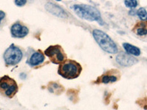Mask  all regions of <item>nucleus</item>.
Returning a JSON list of instances; mask_svg holds the SVG:
<instances>
[{
    "label": "nucleus",
    "mask_w": 147,
    "mask_h": 110,
    "mask_svg": "<svg viewBox=\"0 0 147 110\" xmlns=\"http://www.w3.org/2000/svg\"><path fill=\"white\" fill-rule=\"evenodd\" d=\"M44 54L54 64H62L63 62H65L66 58L63 49L59 45L49 46L44 51Z\"/></svg>",
    "instance_id": "obj_6"
},
{
    "label": "nucleus",
    "mask_w": 147,
    "mask_h": 110,
    "mask_svg": "<svg viewBox=\"0 0 147 110\" xmlns=\"http://www.w3.org/2000/svg\"><path fill=\"white\" fill-rule=\"evenodd\" d=\"M44 60H45L44 54H43V52L41 51L38 50L37 51V52H34L31 55V57H30L29 60L27 61V63L31 67H35L37 65L41 64L42 62H44Z\"/></svg>",
    "instance_id": "obj_10"
},
{
    "label": "nucleus",
    "mask_w": 147,
    "mask_h": 110,
    "mask_svg": "<svg viewBox=\"0 0 147 110\" xmlns=\"http://www.w3.org/2000/svg\"><path fill=\"white\" fill-rule=\"evenodd\" d=\"M118 80V76L115 74L108 72V73L104 74L101 77V82L104 84H108V83H113Z\"/></svg>",
    "instance_id": "obj_13"
},
{
    "label": "nucleus",
    "mask_w": 147,
    "mask_h": 110,
    "mask_svg": "<svg viewBox=\"0 0 147 110\" xmlns=\"http://www.w3.org/2000/svg\"><path fill=\"white\" fill-rule=\"evenodd\" d=\"M5 17V12L0 10V23H1V22H2V21L3 20Z\"/></svg>",
    "instance_id": "obj_18"
},
{
    "label": "nucleus",
    "mask_w": 147,
    "mask_h": 110,
    "mask_svg": "<svg viewBox=\"0 0 147 110\" xmlns=\"http://www.w3.org/2000/svg\"><path fill=\"white\" fill-rule=\"evenodd\" d=\"M45 8L51 14L56 15L57 17L63 18H65L68 17L67 12H65L64 9H63L60 6L56 5V4L52 3V2H47L45 5Z\"/></svg>",
    "instance_id": "obj_9"
},
{
    "label": "nucleus",
    "mask_w": 147,
    "mask_h": 110,
    "mask_svg": "<svg viewBox=\"0 0 147 110\" xmlns=\"http://www.w3.org/2000/svg\"><path fill=\"white\" fill-rule=\"evenodd\" d=\"M82 68L80 64L72 60H66L60 64L58 74L66 79H74L80 75Z\"/></svg>",
    "instance_id": "obj_3"
},
{
    "label": "nucleus",
    "mask_w": 147,
    "mask_h": 110,
    "mask_svg": "<svg viewBox=\"0 0 147 110\" xmlns=\"http://www.w3.org/2000/svg\"><path fill=\"white\" fill-rule=\"evenodd\" d=\"M3 57L5 64L7 66L16 65L22 60L23 53L18 46H16L14 44H11L5 52Z\"/></svg>",
    "instance_id": "obj_5"
},
{
    "label": "nucleus",
    "mask_w": 147,
    "mask_h": 110,
    "mask_svg": "<svg viewBox=\"0 0 147 110\" xmlns=\"http://www.w3.org/2000/svg\"><path fill=\"white\" fill-rule=\"evenodd\" d=\"M115 60L118 64L124 67H129L138 62L137 59L125 53H120L116 56Z\"/></svg>",
    "instance_id": "obj_8"
},
{
    "label": "nucleus",
    "mask_w": 147,
    "mask_h": 110,
    "mask_svg": "<svg viewBox=\"0 0 147 110\" xmlns=\"http://www.w3.org/2000/svg\"><path fill=\"white\" fill-rule=\"evenodd\" d=\"M49 91L51 93H56V90L60 91V90H63V87L60 85L56 83V82H53V83L50 84V86L49 87Z\"/></svg>",
    "instance_id": "obj_15"
},
{
    "label": "nucleus",
    "mask_w": 147,
    "mask_h": 110,
    "mask_svg": "<svg viewBox=\"0 0 147 110\" xmlns=\"http://www.w3.org/2000/svg\"><path fill=\"white\" fill-rule=\"evenodd\" d=\"M137 15L144 21L147 20V11L144 7H140L138 9V10L137 11Z\"/></svg>",
    "instance_id": "obj_14"
},
{
    "label": "nucleus",
    "mask_w": 147,
    "mask_h": 110,
    "mask_svg": "<svg viewBox=\"0 0 147 110\" xmlns=\"http://www.w3.org/2000/svg\"><path fill=\"white\" fill-rule=\"evenodd\" d=\"M92 34H93L94 40L102 50L111 54L118 53L119 49H118L117 45L107 34L97 29L93 30Z\"/></svg>",
    "instance_id": "obj_2"
},
{
    "label": "nucleus",
    "mask_w": 147,
    "mask_h": 110,
    "mask_svg": "<svg viewBox=\"0 0 147 110\" xmlns=\"http://www.w3.org/2000/svg\"><path fill=\"white\" fill-rule=\"evenodd\" d=\"M18 90V85L13 78L9 76L0 78V93L8 98H13Z\"/></svg>",
    "instance_id": "obj_4"
},
{
    "label": "nucleus",
    "mask_w": 147,
    "mask_h": 110,
    "mask_svg": "<svg viewBox=\"0 0 147 110\" xmlns=\"http://www.w3.org/2000/svg\"><path fill=\"white\" fill-rule=\"evenodd\" d=\"M123 47L128 54L134 55V56H139L140 54V50L139 49V48L132 45V44H129L128 43H124Z\"/></svg>",
    "instance_id": "obj_12"
},
{
    "label": "nucleus",
    "mask_w": 147,
    "mask_h": 110,
    "mask_svg": "<svg viewBox=\"0 0 147 110\" xmlns=\"http://www.w3.org/2000/svg\"><path fill=\"white\" fill-rule=\"evenodd\" d=\"M26 3H27V1H25V0H20V1L16 0V1H15V4L18 7L24 6V5H26Z\"/></svg>",
    "instance_id": "obj_17"
},
{
    "label": "nucleus",
    "mask_w": 147,
    "mask_h": 110,
    "mask_svg": "<svg viewBox=\"0 0 147 110\" xmlns=\"http://www.w3.org/2000/svg\"><path fill=\"white\" fill-rule=\"evenodd\" d=\"M12 36L16 38H22L27 36L29 33V29L26 26L23 25L20 22L13 23L10 29Z\"/></svg>",
    "instance_id": "obj_7"
},
{
    "label": "nucleus",
    "mask_w": 147,
    "mask_h": 110,
    "mask_svg": "<svg viewBox=\"0 0 147 110\" xmlns=\"http://www.w3.org/2000/svg\"><path fill=\"white\" fill-rule=\"evenodd\" d=\"M71 9L80 18L90 21H97L101 24L103 23L100 12L91 5L85 4L74 5L71 6Z\"/></svg>",
    "instance_id": "obj_1"
},
{
    "label": "nucleus",
    "mask_w": 147,
    "mask_h": 110,
    "mask_svg": "<svg viewBox=\"0 0 147 110\" xmlns=\"http://www.w3.org/2000/svg\"><path fill=\"white\" fill-rule=\"evenodd\" d=\"M124 5L129 8H135L137 7L138 2L137 1H124Z\"/></svg>",
    "instance_id": "obj_16"
},
{
    "label": "nucleus",
    "mask_w": 147,
    "mask_h": 110,
    "mask_svg": "<svg viewBox=\"0 0 147 110\" xmlns=\"http://www.w3.org/2000/svg\"><path fill=\"white\" fill-rule=\"evenodd\" d=\"M133 32H136L138 35L144 36L147 35V21H140L136 23L133 28Z\"/></svg>",
    "instance_id": "obj_11"
}]
</instances>
